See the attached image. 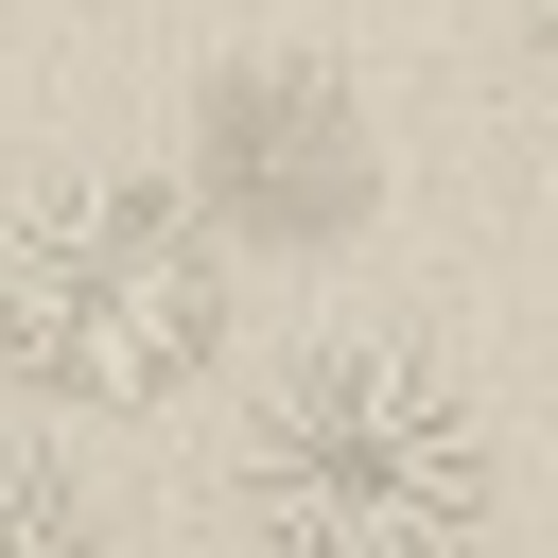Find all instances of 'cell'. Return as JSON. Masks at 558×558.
<instances>
[{"instance_id": "obj_2", "label": "cell", "mask_w": 558, "mask_h": 558, "mask_svg": "<svg viewBox=\"0 0 558 558\" xmlns=\"http://www.w3.org/2000/svg\"><path fill=\"white\" fill-rule=\"evenodd\" d=\"M0 349L105 418L192 401L227 366V227L192 209V174H52L0 227Z\"/></svg>"}, {"instance_id": "obj_5", "label": "cell", "mask_w": 558, "mask_h": 558, "mask_svg": "<svg viewBox=\"0 0 558 558\" xmlns=\"http://www.w3.org/2000/svg\"><path fill=\"white\" fill-rule=\"evenodd\" d=\"M523 35H541V70H558V0H523Z\"/></svg>"}, {"instance_id": "obj_4", "label": "cell", "mask_w": 558, "mask_h": 558, "mask_svg": "<svg viewBox=\"0 0 558 558\" xmlns=\"http://www.w3.org/2000/svg\"><path fill=\"white\" fill-rule=\"evenodd\" d=\"M0 558H105V523H87L52 436H0Z\"/></svg>"}, {"instance_id": "obj_1", "label": "cell", "mask_w": 558, "mask_h": 558, "mask_svg": "<svg viewBox=\"0 0 558 558\" xmlns=\"http://www.w3.org/2000/svg\"><path fill=\"white\" fill-rule=\"evenodd\" d=\"M227 488H244L262 558H471L488 541V418L418 349L331 331L244 401V471Z\"/></svg>"}, {"instance_id": "obj_3", "label": "cell", "mask_w": 558, "mask_h": 558, "mask_svg": "<svg viewBox=\"0 0 558 558\" xmlns=\"http://www.w3.org/2000/svg\"><path fill=\"white\" fill-rule=\"evenodd\" d=\"M349 105L331 87H296V70H244L227 105H209V157H192V209L209 227H331L349 209Z\"/></svg>"}]
</instances>
